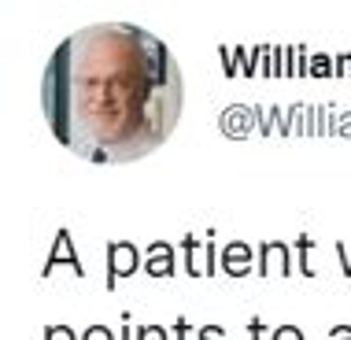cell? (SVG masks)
Masks as SVG:
<instances>
[{"label":"cell","mask_w":351,"mask_h":340,"mask_svg":"<svg viewBox=\"0 0 351 340\" xmlns=\"http://www.w3.org/2000/svg\"><path fill=\"white\" fill-rule=\"evenodd\" d=\"M259 278H270L274 270L281 274V278H289L292 270H296V263H292V248L285 241H263L259 244Z\"/></svg>","instance_id":"5"},{"label":"cell","mask_w":351,"mask_h":340,"mask_svg":"<svg viewBox=\"0 0 351 340\" xmlns=\"http://www.w3.org/2000/svg\"><path fill=\"white\" fill-rule=\"evenodd\" d=\"M145 274H148V278H156V281L174 278V274H178V252H174V244L152 241L148 248H145Z\"/></svg>","instance_id":"6"},{"label":"cell","mask_w":351,"mask_h":340,"mask_svg":"<svg viewBox=\"0 0 351 340\" xmlns=\"http://www.w3.org/2000/svg\"><path fill=\"white\" fill-rule=\"evenodd\" d=\"M196 340H226V329L222 326H200L196 329Z\"/></svg>","instance_id":"16"},{"label":"cell","mask_w":351,"mask_h":340,"mask_svg":"<svg viewBox=\"0 0 351 340\" xmlns=\"http://www.w3.org/2000/svg\"><path fill=\"white\" fill-rule=\"evenodd\" d=\"M267 333H274V329L263 322V318H248V337H252V340H263Z\"/></svg>","instance_id":"15"},{"label":"cell","mask_w":351,"mask_h":340,"mask_svg":"<svg viewBox=\"0 0 351 340\" xmlns=\"http://www.w3.org/2000/svg\"><path fill=\"white\" fill-rule=\"evenodd\" d=\"M196 252H204V241H196V233H185L182 237V267L189 278H204V267L196 263Z\"/></svg>","instance_id":"8"},{"label":"cell","mask_w":351,"mask_h":340,"mask_svg":"<svg viewBox=\"0 0 351 340\" xmlns=\"http://www.w3.org/2000/svg\"><path fill=\"white\" fill-rule=\"evenodd\" d=\"M259 255L252 252V244L244 241H230L222 248V255H218V263H222V270L230 274V278H244V274H252V267H259Z\"/></svg>","instance_id":"7"},{"label":"cell","mask_w":351,"mask_h":340,"mask_svg":"<svg viewBox=\"0 0 351 340\" xmlns=\"http://www.w3.org/2000/svg\"><path fill=\"white\" fill-rule=\"evenodd\" d=\"M311 252H315V241H311V233H300V237H296V270L303 274V278H318Z\"/></svg>","instance_id":"9"},{"label":"cell","mask_w":351,"mask_h":340,"mask_svg":"<svg viewBox=\"0 0 351 340\" xmlns=\"http://www.w3.org/2000/svg\"><path fill=\"white\" fill-rule=\"evenodd\" d=\"M170 333H174V340H189V333H193V322H189V318H174Z\"/></svg>","instance_id":"17"},{"label":"cell","mask_w":351,"mask_h":340,"mask_svg":"<svg viewBox=\"0 0 351 340\" xmlns=\"http://www.w3.org/2000/svg\"><path fill=\"white\" fill-rule=\"evenodd\" d=\"M130 318H134V315H130V311H126V315H122V329H119V340H134V326H130Z\"/></svg>","instance_id":"18"},{"label":"cell","mask_w":351,"mask_h":340,"mask_svg":"<svg viewBox=\"0 0 351 340\" xmlns=\"http://www.w3.org/2000/svg\"><path fill=\"white\" fill-rule=\"evenodd\" d=\"M137 340H170L167 337V326H137Z\"/></svg>","instance_id":"13"},{"label":"cell","mask_w":351,"mask_h":340,"mask_svg":"<svg viewBox=\"0 0 351 340\" xmlns=\"http://www.w3.org/2000/svg\"><path fill=\"white\" fill-rule=\"evenodd\" d=\"M52 137L89 163H134L174 134L182 71L167 41L137 23H97L63 37L41 74Z\"/></svg>","instance_id":"1"},{"label":"cell","mask_w":351,"mask_h":340,"mask_svg":"<svg viewBox=\"0 0 351 340\" xmlns=\"http://www.w3.org/2000/svg\"><path fill=\"white\" fill-rule=\"evenodd\" d=\"M263 126H267V119H263V108H244V104H233V108H226L222 115H218V130H222L226 137L233 141H244L248 134H255Z\"/></svg>","instance_id":"3"},{"label":"cell","mask_w":351,"mask_h":340,"mask_svg":"<svg viewBox=\"0 0 351 340\" xmlns=\"http://www.w3.org/2000/svg\"><path fill=\"white\" fill-rule=\"evenodd\" d=\"M329 340H351V326H333L329 329Z\"/></svg>","instance_id":"19"},{"label":"cell","mask_w":351,"mask_h":340,"mask_svg":"<svg viewBox=\"0 0 351 340\" xmlns=\"http://www.w3.org/2000/svg\"><path fill=\"white\" fill-rule=\"evenodd\" d=\"M45 340H82L78 333H74L71 326H63V322H56V326H45Z\"/></svg>","instance_id":"11"},{"label":"cell","mask_w":351,"mask_h":340,"mask_svg":"<svg viewBox=\"0 0 351 340\" xmlns=\"http://www.w3.org/2000/svg\"><path fill=\"white\" fill-rule=\"evenodd\" d=\"M56 267H71L74 274H78V281L85 278V267H82V259H78V248H74L67 226H60V230H56L52 252H49V259H45V267H41V278H49Z\"/></svg>","instance_id":"4"},{"label":"cell","mask_w":351,"mask_h":340,"mask_svg":"<svg viewBox=\"0 0 351 340\" xmlns=\"http://www.w3.org/2000/svg\"><path fill=\"white\" fill-rule=\"evenodd\" d=\"M270 340H303V329L300 326H278L270 333Z\"/></svg>","instance_id":"14"},{"label":"cell","mask_w":351,"mask_h":340,"mask_svg":"<svg viewBox=\"0 0 351 340\" xmlns=\"http://www.w3.org/2000/svg\"><path fill=\"white\" fill-rule=\"evenodd\" d=\"M137 267L145 270V252H137V244L130 241H111L108 244V292L119 289L122 278L137 274Z\"/></svg>","instance_id":"2"},{"label":"cell","mask_w":351,"mask_h":340,"mask_svg":"<svg viewBox=\"0 0 351 340\" xmlns=\"http://www.w3.org/2000/svg\"><path fill=\"white\" fill-rule=\"evenodd\" d=\"M307 71L318 74V78H329V74H333V60H329L326 52H315V60L307 63Z\"/></svg>","instance_id":"10"},{"label":"cell","mask_w":351,"mask_h":340,"mask_svg":"<svg viewBox=\"0 0 351 340\" xmlns=\"http://www.w3.org/2000/svg\"><path fill=\"white\" fill-rule=\"evenodd\" d=\"M82 340H119V333H111L108 326H85Z\"/></svg>","instance_id":"12"}]
</instances>
